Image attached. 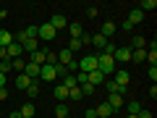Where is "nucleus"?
<instances>
[{
	"label": "nucleus",
	"mask_w": 157,
	"mask_h": 118,
	"mask_svg": "<svg viewBox=\"0 0 157 118\" xmlns=\"http://www.w3.org/2000/svg\"><path fill=\"white\" fill-rule=\"evenodd\" d=\"M126 118H136V116H131V113H128V116H126Z\"/></svg>",
	"instance_id": "nucleus-44"
},
{
	"label": "nucleus",
	"mask_w": 157,
	"mask_h": 118,
	"mask_svg": "<svg viewBox=\"0 0 157 118\" xmlns=\"http://www.w3.org/2000/svg\"><path fill=\"white\" fill-rule=\"evenodd\" d=\"M52 118H71V113H68L66 102H58V105H55V116H52Z\"/></svg>",
	"instance_id": "nucleus-21"
},
{
	"label": "nucleus",
	"mask_w": 157,
	"mask_h": 118,
	"mask_svg": "<svg viewBox=\"0 0 157 118\" xmlns=\"http://www.w3.org/2000/svg\"><path fill=\"white\" fill-rule=\"evenodd\" d=\"M97 71H100L105 79H110L113 73H115V61H113V55H105V53H97Z\"/></svg>",
	"instance_id": "nucleus-1"
},
{
	"label": "nucleus",
	"mask_w": 157,
	"mask_h": 118,
	"mask_svg": "<svg viewBox=\"0 0 157 118\" xmlns=\"http://www.w3.org/2000/svg\"><path fill=\"white\" fill-rule=\"evenodd\" d=\"M136 118H152V110H144V108H141V110H139V116H136Z\"/></svg>",
	"instance_id": "nucleus-36"
},
{
	"label": "nucleus",
	"mask_w": 157,
	"mask_h": 118,
	"mask_svg": "<svg viewBox=\"0 0 157 118\" xmlns=\"http://www.w3.org/2000/svg\"><path fill=\"white\" fill-rule=\"evenodd\" d=\"M113 81H115V84H121L126 89V87H128V81H131V73L128 71H115L113 73Z\"/></svg>",
	"instance_id": "nucleus-8"
},
{
	"label": "nucleus",
	"mask_w": 157,
	"mask_h": 118,
	"mask_svg": "<svg viewBox=\"0 0 157 118\" xmlns=\"http://www.w3.org/2000/svg\"><path fill=\"white\" fill-rule=\"evenodd\" d=\"M113 61H115V63H128L131 61V47H115Z\"/></svg>",
	"instance_id": "nucleus-5"
},
{
	"label": "nucleus",
	"mask_w": 157,
	"mask_h": 118,
	"mask_svg": "<svg viewBox=\"0 0 157 118\" xmlns=\"http://www.w3.org/2000/svg\"><path fill=\"white\" fill-rule=\"evenodd\" d=\"M97 13H100V8H86V16H89V18H94Z\"/></svg>",
	"instance_id": "nucleus-37"
},
{
	"label": "nucleus",
	"mask_w": 157,
	"mask_h": 118,
	"mask_svg": "<svg viewBox=\"0 0 157 118\" xmlns=\"http://www.w3.org/2000/svg\"><path fill=\"white\" fill-rule=\"evenodd\" d=\"M6 87V73H0V89Z\"/></svg>",
	"instance_id": "nucleus-40"
},
{
	"label": "nucleus",
	"mask_w": 157,
	"mask_h": 118,
	"mask_svg": "<svg viewBox=\"0 0 157 118\" xmlns=\"http://www.w3.org/2000/svg\"><path fill=\"white\" fill-rule=\"evenodd\" d=\"M58 63H60V66L73 63V53H71V50H60V53H58Z\"/></svg>",
	"instance_id": "nucleus-19"
},
{
	"label": "nucleus",
	"mask_w": 157,
	"mask_h": 118,
	"mask_svg": "<svg viewBox=\"0 0 157 118\" xmlns=\"http://www.w3.org/2000/svg\"><path fill=\"white\" fill-rule=\"evenodd\" d=\"M115 32H118L115 21H105V24H102V26H100V34H102V37H105V39H110V37H113V34H115Z\"/></svg>",
	"instance_id": "nucleus-11"
},
{
	"label": "nucleus",
	"mask_w": 157,
	"mask_h": 118,
	"mask_svg": "<svg viewBox=\"0 0 157 118\" xmlns=\"http://www.w3.org/2000/svg\"><path fill=\"white\" fill-rule=\"evenodd\" d=\"M78 68L84 73H89V71H97V53H86L81 61H78Z\"/></svg>",
	"instance_id": "nucleus-2"
},
{
	"label": "nucleus",
	"mask_w": 157,
	"mask_h": 118,
	"mask_svg": "<svg viewBox=\"0 0 157 118\" xmlns=\"http://www.w3.org/2000/svg\"><path fill=\"white\" fill-rule=\"evenodd\" d=\"M26 95L32 97V100H34V97L39 95V81H32V84H29V89H26Z\"/></svg>",
	"instance_id": "nucleus-32"
},
{
	"label": "nucleus",
	"mask_w": 157,
	"mask_h": 118,
	"mask_svg": "<svg viewBox=\"0 0 157 118\" xmlns=\"http://www.w3.org/2000/svg\"><path fill=\"white\" fill-rule=\"evenodd\" d=\"M47 24H50V26H52V29L58 32V29H66V26H68V18L63 16V13H55V16H52V18H50Z\"/></svg>",
	"instance_id": "nucleus-7"
},
{
	"label": "nucleus",
	"mask_w": 157,
	"mask_h": 118,
	"mask_svg": "<svg viewBox=\"0 0 157 118\" xmlns=\"http://www.w3.org/2000/svg\"><path fill=\"white\" fill-rule=\"evenodd\" d=\"M21 53H24V47H21V45H18L16 39H13L11 45H8V47H6V55H8V58H11V61H13V58H21Z\"/></svg>",
	"instance_id": "nucleus-9"
},
{
	"label": "nucleus",
	"mask_w": 157,
	"mask_h": 118,
	"mask_svg": "<svg viewBox=\"0 0 157 118\" xmlns=\"http://www.w3.org/2000/svg\"><path fill=\"white\" fill-rule=\"evenodd\" d=\"M6 58H8L6 55V47H0V61H6Z\"/></svg>",
	"instance_id": "nucleus-41"
},
{
	"label": "nucleus",
	"mask_w": 157,
	"mask_h": 118,
	"mask_svg": "<svg viewBox=\"0 0 157 118\" xmlns=\"http://www.w3.org/2000/svg\"><path fill=\"white\" fill-rule=\"evenodd\" d=\"M68 32H71V39H78L81 34H84V26H81V24H71Z\"/></svg>",
	"instance_id": "nucleus-26"
},
{
	"label": "nucleus",
	"mask_w": 157,
	"mask_h": 118,
	"mask_svg": "<svg viewBox=\"0 0 157 118\" xmlns=\"http://www.w3.org/2000/svg\"><path fill=\"white\" fill-rule=\"evenodd\" d=\"M55 34H58V32L50 26V24H42V26L37 29V39H39V42H52V39H55Z\"/></svg>",
	"instance_id": "nucleus-3"
},
{
	"label": "nucleus",
	"mask_w": 157,
	"mask_h": 118,
	"mask_svg": "<svg viewBox=\"0 0 157 118\" xmlns=\"http://www.w3.org/2000/svg\"><path fill=\"white\" fill-rule=\"evenodd\" d=\"M52 95H55V100H58V102H66V100H68V89H66L63 84H55Z\"/></svg>",
	"instance_id": "nucleus-17"
},
{
	"label": "nucleus",
	"mask_w": 157,
	"mask_h": 118,
	"mask_svg": "<svg viewBox=\"0 0 157 118\" xmlns=\"http://www.w3.org/2000/svg\"><path fill=\"white\" fill-rule=\"evenodd\" d=\"M84 118H97V110H94V108H89V110L84 113Z\"/></svg>",
	"instance_id": "nucleus-38"
},
{
	"label": "nucleus",
	"mask_w": 157,
	"mask_h": 118,
	"mask_svg": "<svg viewBox=\"0 0 157 118\" xmlns=\"http://www.w3.org/2000/svg\"><path fill=\"white\" fill-rule=\"evenodd\" d=\"M86 81H89L92 87H100V84H105V76H102L100 71H89L86 73Z\"/></svg>",
	"instance_id": "nucleus-12"
},
{
	"label": "nucleus",
	"mask_w": 157,
	"mask_h": 118,
	"mask_svg": "<svg viewBox=\"0 0 157 118\" xmlns=\"http://www.w3.org/2000/svg\"><path fill=\"white\" fill-rule=\"evenodd\" d=\"M29 63L45 66V63H47V50H34V53H29Z\"/></svg>",
	"instance_id": "nucleus-6"
},
{
	"label": "nucleus",
	"mask_w": 157,
	"mask_h": 118,
	"mask_svg": "<svg viewBox=\"0 0 157 118\" xmlns=\"http://www.w3.org/2000/svg\"><path fill=\"white\" fill-rule=\"evenodd\" d=\"M105 87H107V92H110V95H123V87L121 84H115V81H113V79H105Z\"/></svg>",
	"instance_id": "nucleus-18"
},
{
	"label": "nucleus",
	"mask_w": 157,
	"mask_h": 118,
	"mask_svg": "<svg viewBox=\"0 0 157 118\" xmlns=\"http://www.w3.org/2000/svg\"><path fill=\"white\" fill-rule=\"evenodd\" d=\"M11 118H21V113H18V110H16V113H11Z\"/></svg>",
	"instance_id": "nucleus-43"
},
{
	"label": "nucleus",
	"mask_w": 157,
	"mask_h": 118,
	"mask_svg": "<svg viewBox=\"0 0 157 118\" xmlns=\"http://www.w3.org/2000/svg\"><path fill=\"white\" fill-rule=\"evenodd\" d=\"M11 42H13V34L8 29H0V47H8Z\"/></svg>",
	"instance_id": "nucleus-22"
},
{
	"label": "nucleus",
	"mask_w": 157,
	"mask_h": 118,
	"mask_svg": "<svg viewBox=\"0 0 157 118\" xmlns=\"http://www.w3.org/2000/svg\"><path fill=\"white\" fill-rule=\"evenodd\" d=\"M29 84H32V79H29L26 73H18L16 76V87L18 89H29Z\"/></svg>",
	"instance_id": "nucleus-23"
},
{
	"label": "nucleus",
	"mask_w": 157,
	"mask_h": 118,
	"mask_svg": "<svg viewBox=\"0 0 157 118\" xmlns=\"http://www.w3.org/2000/svg\"><path fill=\"white\" fill-rule=\"evenodd\" d=\"M94 110H97V118H110L113 113H115V110H113L110 105H107V102H102V105H97Z\"/></svg>",
	"instance_id": "nucleus-16"
},
{
	"label": "nucleus",
	"mask_w": 157,
	"mask_h": 118,
	"mask_svg": "<svg viewBox=\"0 0 157 118\" xmlns=\"http://www.w3.org/2000/svg\"><path fill=\"white\" fill-rule=\"evenodd\" d=\"M126 21H128L131 26H136V24H141V21H144V13H141L139 8H131V13H128V18H126Z\"/></svg>",
	"instance_id": "nucleus-13"
},
{
	"label": "nucleus",
	"mask_w": 157,
	"mask_h": 118,
	"mask_svg": "<svg viewBox=\"0 0 157 118\" xmlns=\"http://www.w3.org/2000/svg\"><path fill=\"white\" fill-rule=\"evenodd\" d=\"M147 95H149V97H152V100H155V97H157V87H155V84H152V87H149V92H147Z\"/></svg>",
	"instance_id": "nucleus-39"
},
{
	"label": "nucleus",
	"mask_w": 157,
	"mask_h": 118,
	"mask_svg": "<svg viewBox=\"0 0 157 118\" xmlns=\"http://www.w3.org/2000/svg\"><path fill=\"white\" fill-rule=\"evenodd\" d=\"M24 66H26L24 58H13V61H11V68H13V71H21V73H24Z\"/></svg>",
	"instance_id": "nucleus-29"
},
{
	"label": "nucleus",
	"mask_w": 157,
	"mask_h": 118,
	"mask_svg": "<svg viewBox=\"0 0 157 118\" xmlns=\"http://www.w3.org/2000/svg\"><path fill=\"white\" fill-rule=\"evenodd\" d=\"M8 97V92H6V87H3V89H0V100H6Z\"/></svg>",
	"instance_id": "nucleus-42"
},
{
	"label": "nucleus",
	"mask_w": 157,
	"mask_h": 118,
	"mask_svg": "<svg viewBox=\"0 0 157 118\" xmlns=\"http://www.w3.org/2000/svg\"><path fill=\"white\" fill-rule=\"evenodd\" d=\"M78 89H81V95H84V97H92V95H94V92H97V87H92L89 81H86V84H81V87H78Z\"/></svg>",
	"instance_id": "nucleus-28"
},
{
	"label": "nucleus",
	"mask_w": 157,
	"mask_h": 118,
	"mask_svg": "<svg viewBox=\"0 0 157 118\" xmlns=\"http://www.w3.org/2000/svg\"><path fill=\"white\" fill-rule=\"evenodd\" d=\"M105 102L113 108V110H121V108H123V95H110Z\"/></svg>",
	"instance_id": "nucleus-15"
},
{
	"label": "nucleus",
	"mask_w": 157,
	"mask_h": 118,
	"mask_svg": "<svg viewBox=\"0 0 157 118\" xmlns=\"http://www.w3.org/2000/svg\"><path fill=\"white\" fill-rule=\"evenodd\" d=\"M155 8H157V0H141V3H139V11H141V13L155 11Z\"/></svg>",
	"instance_id": "nucleus-24"
},
{
	"label": "nucleus",
	"mask_w": 157,
	"mask_h": 118,
	"mask_svg": "<svg viewBox=\"0 0 157 118\" xmlns=\"http://www.w3.org/2000/svg\"><path fill=\"white\" fill-rule=\"evenodd\" d=\"M66 50H81V39H68V47H66Z\"/></svg>",
	"instance_id": "nucleus-34"
},
{
	"label": "nucleus",
	"mask_w": 157,
	"mask_h": 118,
	"mask_svg": "<svg viewBox=\"0 0 157 118\" xmlns=\"http://www.w3.org/2000/svg\"><path fill=\"white\" fill-rule=\"evenodd\" d=\"M18 113H21V118H34V116H37V108H34V102H26Z\"/></svg>",
	"instance_id": "nucleus-20"
},
{
	"label": "nucleus",
	"mask_w": 157,
	"mask_h": 118,
	"mask_svg": "<svg viewBox=\"0 0 157 118\" xmlns=\"http://www.w3.org/2000/svg\"><path fill=\"white\" fill-rule=\"evenodd\" d=\"M24 50L26 53H34V50H39V39H24Z\"/></svg>",
	"instance_id": "nucleus-25"
},
{
	"label": "nucleus",
	"mask_w": 157,
	"mask_h": 118,
	"mask_svg": "<svg viewBox=\"0 0 157 118\" xmlns=\"http://www.w3.org/2000/svg\"><path fill=\"white\" fill-rule=\"evenodd\" d=\"M107 42H110V39H105V37H102L100 32H97V34H92V45H89V47H97V50L102 53V47H105Z\"/></svg>",
	"instance_id": "nucleus-14"
},
{
	"label": "nucleus",
	"mask_w": 157,
	"mask_h": 118,
	"mask_svg": "<svg viewBox=\"0 0 157 118\" xmlns=\"http://www.w3.org/2000/svg\"><path fill=\"white\" fill-rule=\"evenodd\" d=\"M147 73H149V81L155 84V81H157V66H149V71H147Z\"/></svg>",
	"instance_id": "nucleus-35"
},
{
	"label": "nucleus",
	"mask_w": 157,
	"mask_h": 118,
	"mask_svg": "<svg viewBox=\"0 0 157 118\" xmlns=\"http://www.w3.org/2000/svg\"><path fill=\"white\" fill-rule=\"evenodd\" d=\"M39 79H42V81H55V79H58V73H55V66L45 63V66L39 68Z\"/></svg>",
	"instance_id": "nucleus-4"
},
{
	"label": "nucleus",
	"mask_w": 157,
	"mask_h": 118,
	"mask_svg": "<svg viewBox=\"0 0 157 118\" xmlns=\"http://www.w3.org/2000/svg\"><path fill=\"white\" fill-rule=\"evenodd\" d=\"M68 100H73V102L84 100V95H81V89H78V87H73V89H68Z\"/></svg>",
	"instance_id": "nucleus-27"
},
{
	"label": "nucleus",
	"mask_w": 157,
	"mask_h": 118,
	"mask_svg": "<svg viewBox=\"0 0 157 118\" xmlns=\"http://www.w3.org/2000/svg\"><path fill=\"white\" fill-rule=\"evenodd\" d=\"M131 58H134L136 63H141V61H147V50H131Z\"/></svg>",
	"instance_id": "nucleus-33"
},
{
	"label": "nucleus",
	"mask_w": 157,
	"mask_h": 118,
	"mask_svg": "<svg viewBox=\"0 0 157 118\" xmlns=\"http://www.w3.org/2000/svg\"><path fill=\"white\" fill-rule=\"evenodd\" d=\"M126 110H128L131 116H139V110H141V105H139V102H136V100H131L128 105H126Z\"/></svg>",
	"instance_id": "nucleus-31"
},
{
	"label": "nucleus",
	"mask_w": 157,
	"mask_h": 118,
	"mask_svg": "<svg viewBox=\"0 0 157 118\" xmlns=\"http://www.w3.org/2000/svg\"><path fill=\"white\" fill-rule=\"evenodd\" d=\"M39 68H42V66H37V63H29V61H26V66H24V73H26L32 81H37V79H39Z\"/></svg>",
	"instance_id": "nucleus-10"
},
{
	"label": "nucleus",
	"mask_w": 157,
	"mask_h": 118,
	"mask_svg": "<svg viewBox=\"0 0 157 118\" xmlns=\"http://www.w3.org/2000/svg\"><path fill=\"white\" fill-rule=\"evenodd\" d=\"M144 45H147V42H144V37H134L128 47H134V50H144Z\"/></svg>",
	"instance_id": "nucleus-30"
}]
</instances>
